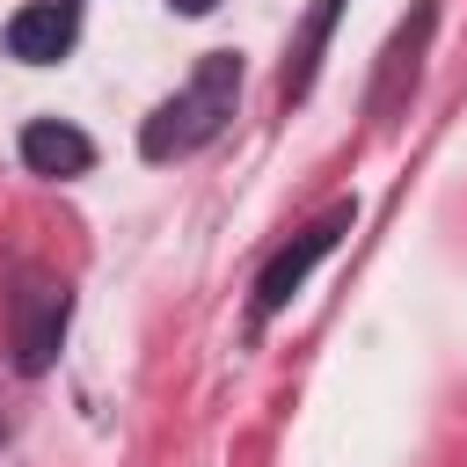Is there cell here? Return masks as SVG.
Returning a JSON list of instances; mask_svg holds the SVG:
<instances>
[{"label":"cell","instance_id":"1","mask_svg":"<svg viewBox=\"0 0 467 467\" xmlns=\"http://www.w3.org/2000/svg\"><path fill=\"white\" fill-rule=\"evenodd\" d=\"M234 95H241V51H204L190 66V80L146 117V131H139L146 161H175V153H197L204 139H219V124L234 117Z\"/></svg>","mask_w":467,"mask_h":467},{"label":"cell","instance_id":"2","mask_svg":"<svg viewBox=\"0 0 467 467\" xmlns=\"http://www.w3.org/2000/svg\"><path fill=\"white\" fill-rule=\"evenodd\" d=\"M343 226H350V204H328L321 219H306V226H299V234H292V241L263 263V277H255V321H270V314H277V306H285V299L314 277V263L343 241Z\"/></svg>","mask_w":467,"mask_h":467},{"label":"cell","instance_id":"3","mask_svg":"<svg viewBox=\"0 0 467 467\" xmlns=\"http://www.w3.org/2000/svg\"><path fill=\"white\" fill-rule=\"evenodd\" d=\"M73 36H80L73 0H29V7L7 22V51H15L22 66H58V58L73 51Z\"/></svg>","mask_w":467,"mask_h":467},{"label":"cell","instance_id":"4","mask_svg":"<svg viewBox=\"0 0 467 467\" xmlns=\"http://www.w3.org/2000/svg\"><path fill=\"white\" fill-rule=\"evenodd\" d=\"M22 161H29L36 175H88V168H95V146H88V131H73V124H58V117H36V124L22 131Z\"/></svg>","mask_w":467,"mask_h":467},{"label":"cell","instance_id":"5","mask_svg":"<svg viewBox=\"0 0 467 467\" xmlns=\"http://www.w3.org/2000/svg\"><path fill=\"white\" fill-rule=\"evenodd\" d=\"M423 36H431V0L416 7V22L387 44V66H379V88H372V117H387L401 102V88H416V58H423Z\"/></svg>","mask_w":467,"mask_h":467},{"label":"cell","instance_id":"6","mask_svg":"<svg viewBox=\"0 0 467 467\" xmlns=\"http://www.w3.org/2000/svg\"><path fill=\"white\" fill-rule=\"evenodd\" d=\"M182 7H190V15H204V7H212V0H182Z\"/></svg>","mask_w":467,"mask_h":467}]
</instances>
